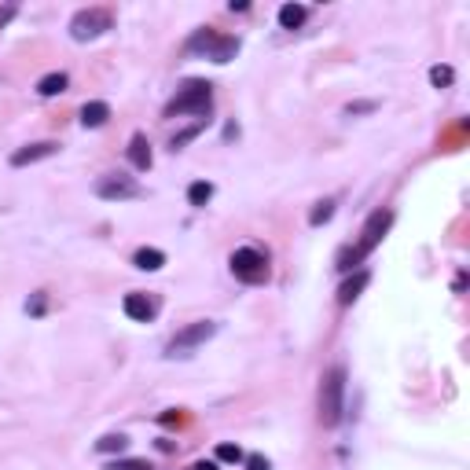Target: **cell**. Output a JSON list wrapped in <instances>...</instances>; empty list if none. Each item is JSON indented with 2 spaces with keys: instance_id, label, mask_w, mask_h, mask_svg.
Listing matches in <instances>:
<instances>
[{
  "instance_id": "1",
  "label": "cell",
  "mask_w": 470,
  "mask_h": 470,
  "mask_svg": "<svg viewBox=\"0 0 470 470\" xmlns=\"http://www.w3.org/2000/svg\"><path fill=\"white\" fill-rule=\"evenodd\" d=\"M390 224H393V214H390V209H375V214L367 217L364 232H360V242L338 254V268H342V272H349L353 265H360L364 257H367V254H371V250H375L379 242H382V235H386V228H390Z\"/></svg>"
},
{
  "instance_id": "2",
  "label": "cell",
  "mask_w": 470,
  "mask_h": 470,
  "mask_svg": "<svg viewBox=\"0 0 470 470\" xmlns=\"http://www.w3.org/2000/svg\"><path fill=\"white\" fill-rule=\"evenodd\" d=\"M342 400H346V367H331L320 382V423L323 426H338Z\"/></svg>"
},
{
  "instance_id": "3",
  "label": "cell",
  "mask_w": 470,
  "mask_h": 470,
  "mask_svg": "<svg viewBox=\"0 0 470 470\" xmlns=\"http://www.w3.org/2000/svg\"><path fill=\"white\" fill-rule=\"evenodd\" d=\"M214 85L209 81H188L181 89V96L166 107V118H176V115H206L209 110V100H214Z\"/></svg>"
},
{
  "instance_id": "4",
  "label": "cell",
  "mask_w": 470,
  "mask_h": 470,
  "mask_svg": "<svg viewBox=\"0 0 470 470\" xmlns=\"http://www.w3.org/2000/svg\"><path fill=\"white\" fill-rule=\"evenodd\" d=\"M232 275L242 283H265L268 280V257L257 247H239L232 254Z\"/></svg>"
},
{
  "instance_id": "5",
  "label": "cell",
  "mask_w": 470,
  "mask_h": 470,
  "mask_svg": "<svg viewBox=\"0 0 470 470\" xmlns=\"http://www.w3.org/2000/svg\"><path fill=\"white\" fill-rule=\"evenodd\" d=\"M188 52H206L214 63H228L239 52V41L235 37H221V34H214V30H199V34L188 41Z\"/></svg>"
},
{
  "instance_id": "6",
  "label": "cell",
  "mask_w": 470,
  "mask_h": 470,
  "mask_svg": "<svg viewBox=\"0 0 470 470\" xmlns=\"http://www.w3.org/2000/svg\"><path fill=\"white\" fill-rule=\"evenodd\" d=\"M217 334V323L214 320H195V323H188L184 331H176V338L166 346L169 356H188L191 349H199L202 342H209V338Z\"/></svg>"
},
{
  "instance_id": "7",
  "label": "cell",
  "mask_w": 470,
  "mask_h": 470,
  "mask_svg": "<svg viewBox=\"0 0 470 470\" xmlns=\"http://www.w3.org/2000/svg\"><path fill=\"white\" fill-rule=\"evenodd\" d=\"M107 26H110V11L85 8V11H77L70 19V34H74V41H92V37H100Z\"/></svg>"
},
{
  "instance_id": "8",
  "label": "cell",
  "mask_w": 470,
  "mask_h": 470,
  "mask_svg": "<svg viewBox=\"0 0 470 470\" xmlns=\"http://www.w3.org/2000/svg\"><path fill=\"white\" fill-rule=\"evenodd\" d=\"M96 195L107 199V202H125V199H140L143 191H140L136 181H129V176H122V173H107V176L96 181Z\"/></svg>"
},
{
  "instance_id": "9",
  "label": "cell",
  "mask_w": 470,
  "mask_h": 470,
  "mask_svg": "<svg viewBox=\"0 0 470 470\" xmlns=\"http://www.w3.org/2000/svg\"><path fill=\"white\" fill-rule=\"evenodd\" d=\"M122 309H125V316H129V320L148 323V320H155V313H158V301H155L151 294H140V290H133V294H125Z\"/></svg>"
},
{
  "instance_id": "10",
  "label": "cell",
  "mask_w": 470,
  "mask_h": 470,
  "mask_svg": "<svg viewBox=\"0 0 470 470\" xmlns=\"http://www.w3.org/2000/svg\"><path fill=\"white\" fill-rule=\"evenodd\" d=\"M59 151V143L56 140H41V143H26V148H19L11 155V166L15 169H22V166H34V162H41V158H52Z\"/></svg>"
},
{
  "instance_id": "11",
  "label": "cell",
  "mask_w": 470,
  "mask_h": 470,
  "mask_svg": "<svg viewBox=\"0 0 470 470\" xmlns=\"http://www.w3.org/2000/svg\"><path fill=\"white\" fill-rule=\"evenodd\" d=\"M129 162H133L136 169H151L155 155H151V143H148V136H143V133H136L133 140H129Z\"/></svg>"
},
{
  "instance_id": "12",
  "label": "cell",
  "mask_w": 470,
  "mask_h": 470,
  "mask_svg": "<svg viewBox=\"0 0 470 470\" xmlns=\"http://www.w3.org/2000/svg\"><path fill=\"white\" fill-rule=\"evenodd\" d=\"M107 118H110V107L103 100H92L81 107V125L85 129H100V125H107Z\"/></svg>"
},
{
  "instance_id": "13",
  "label": "cell",
  "mask_w": 470,
  "mask_h": 470,
  "mask_svg": "<svg viewBox=\"0 0 470 470\" xmlns=\"http://www.w3.org/2000/svg\"><path fill=\"white\" fill-rule=\"evenodd\" d=\"M367 280H371L367 272H356V275H349V280H346L342 287H338V305H353L356 298H360V290L367 287Z\"/></svg>"
},
{
  "instance_id": "14",
  "label": "cell",
  "mask_w": 470,
  "mask_h": 470,
  "mask_svg": "<svg viewBox=\"0 0 470 470\" xmlns=\"http://www.w3.org/2000/svg\"><path fill=\"white\" fill-rule=\"evenodd\" d=\"M133 265H136L140 272H158L162 265H166V254L155 250V247H140L136 257H133Z\"/></svg>"
},
{
  "instance_id": "15",
  "label": "cell",
  "mask_w": 470,
  "mask_h": 470,
  "mask_svg": "<svg viewBox=\"0 0 470 470\" xmlns=\"http://www.w3.org/2000/svg\"><path fill=\"white\" fill-rule=\"evenodd\" d=\"M305 15H309V8H305V4H283L280 8V26L283 30H298L305 22Z\"/></svg>"
},
{
  "instance_id": "16",
  "label": "cell",
  "mask_w": 470,
  "mask_h": 470,
  "mask_svg": "<svg viewBox=\"0 0 470 470\" xmlns=\"http://www.w3.org/2000/svg\"><path fill=\"white\" fill-rule=\"evenodd\" d=\"M67 85H70L67 74H44V77L37 81V92H41V96H59V92H67Z\"/></svg>"
},
{
  "instance_id": "17",
  "label": "cell",
  "mask_w": 470,
  "mask_h": 470,
  "mask_svg": "<svg viewBox=\"0 0 470 470\" xmlns=\"http://www.w3.org/2000/svg\"><path fill=\"white\" fill-rule=\"evenodd\" d=\"M209 199H214V184H209V181H195L188 188V202L191 206H206Z\"/></svg>"
},
{
  "instance_id": "18",
  "label": "cell",
  "mask_w": 470,
  "mask_h": 470,
  "mask_svg": "<svg viewBox=\"0 0 470 470\" xmlns=\"http://www.w3.org/2000/svg\"><path fill=\"white\" fill-rule=\"evenodd\" d=\"M96 448H100L103 456H110V452H125V448H129V437H125V433H107V437H100V441H96Z\"/></svg>"
},
{
  "instance_id": "19",
  "label": "cell",
  "mask_w": 470,
  "mask_h": 470,
  "mask_svg": "<svg viewBox=\"0 0 470 470\" xmlns=\"http://www.w3.org/2000/svg\"><path fill=\"white\" fill-rule=\"evenodd\" d=\"M331 217H334V202H331V199H323V202H316V206H313L309 224H313V228H320V224H327Z\"/></svg>"
},
{
  "instance_id": "20",
  "label": "cell",
  "mask_w": 470,
  "mask_h": 470,
  "mask_svg": "<svg viewBox=\"0 0 470 470\" xmlns=\"http://www.w3.org/2000/svg\"><path fill=\"white\" fill-rule=\"evenodd\" d=\"M217 459H221V463H242L247 456H242L239 445H228V441H224V445H217Z\"/></svg>"
},
{
  "instance_id": "21",
  "label": "cell",
  "mask_w": 470,
  "mask_h": 470,
  "mask_svg": "<svg viewBox=\"0 0 470 470\" xmlns=\"http://www.w3.org/2000/svg\"><path fill=\"white\" fill-rule=\"evenodd\" d=\"M107 470H151V463L148 459H115Z\"/></svg>"
},
{
  "instance_id": "22",
  "label": "cell",
  "mask_w": 470,
  "mask_h": 470,
  "mask_svg": "<svg viewBox=\"0 0 470 470\" xmlns=\"http://www.w3.org/2000/svg\"><path fill=\"white\" fill-rule=\"evenodd\" d=\"M452 77H456V74H452V67H433V70H430V81H433L437 89L452 85Z\"/></svg>"
},
{
  "instance_id": "23",
  "label": "cell",
  "mask_w": 470,
  "mask_h": 470,
  "mask_svg": "<svg viewBox=\"0 0 470 470\" xmlns=\"http://www.w3.org/2000/svg\"><path fill=\"white\" fill-rule=\"evenodd\" d=\"M199 133H202V122H199V125H191V129H188V133H181V136H173V151H181V148H184V143H191V140H195Z\"/></svg>"
},
{
  "instance_id": "24",
  "label": "cell",
  "mask_w": 470,
  "mask_h": 470,
  "mask_svg": "<svg viewBox=\"0 0 470 470\" xmlns=\"http://www.w3.org/2000/svg\"><path fill=\"white\" fill-rule=\"evenodd\" d=\"M158 423H162V426H181V423H184V415L176 412V408H169V412H162V415H158Z\"/></svg>"
},
{
  "instance_id": "25",
  "label": "cell",
  "mask_w": 470,
  "mask_h": 470,
  "mask_svg": "<svg viewBox=\"0 0 470 470\" xmlns=\"http://www.w3.org/2000/svg\"><path fill=\"white\" fill-rule=\"evenodd\" d=\"M247 470H272V463H268L265 456H257V452H254V456H247Z\"/></svg>"
},
{
  "instance_id": "26",
  "label": "cell",
  "mask_w": 470,
  "mask_h": 470,
  "mask_svg": "<svg viewBox=\"0 0 470 470\" xmlns=\"http://www.w3.org/2000/svg\"><path fill=\"white\" fill-rule=\"evenodd\" d=\"M26 313H30V316H41V313H44V294H34V301L26 305Z\"/></svg>"
},
{
  "instance_id": "27",
  "label": "cell",
  "mask_w": 470,
  "mask_h": 470,
  "mask_svg": "<svg viewBox=\"0 0 470 470\" xmlns=\"http://www.w3.org/2000/svg\"><path fill=\"white\" fill-rule=\"evenodd\" d=\"M346 110L349 115H367V110H375V103H349Z\"/></svg>"
},
{
  "instance_id": "28",
  "label": "cell",
  "mask_w": 470,
  "mask_h": 470,
  "mask_svg": "<svg viewBox=\"0 0 470 470\" xmlns=\"http://www.w3.org/2000/svg\"><path fill=\"white\" fill-rule=\"evenodd\" d=\"M11 15H15V8H11V4H8V8H0V26L11 22Z\"/></svg>"
},
{
  "instance_id": "29",
  "label": "cell",
  "mask_w": 470,
  "mask_h": 470,
  "mask_svg": "<svg viewBox=\"0 0 470 470\" xmlns=\"http://www.w3.org/2000/svg\"><path fill=\"white\" fill-rule=\"evenodd\" d=\"M191 470H217V463H195Z\"/></svg>"
}]
</instances>
